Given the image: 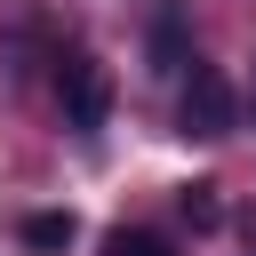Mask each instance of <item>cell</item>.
I'll return each instance as SVG.
<instances>
[{"instance_id":"1","label":"cell","mask_w":256,"mask_h":256,"mask_svg":"<svg viewBox=\"0 0 256 256\" xmlns=\"http://www.w3.org/2000/svg\"><path fill=\"white\" fill-rule=\"evenodd\" d=\"M56 112H64L72 136H96V128L112 120V72H104L88 48L56 56Z\"/></svg>"},{"instance_id":"2","label":"cell","mask_w":256,"mask_h":256,"mask_svg":"<svg viewBox=\"0 0 256 256\" xmlns=\"http://www.w3.org/2000/svg\"><path fill=\"white\" fill-rule=\"evenodd\" d=\"M232 120H240L232 80H224L216 64H192V80H184V96H176V128L200 136V144H216V136H232Z\"/></svg>"},{"instance_id":"3","label":"cell","mask_w":256,"mask_h":256,"mask_svg":"<svg viewBox=\"0 0 256 256\" xmlns=\"http://www.w3.org/2000/svg\"><path fill=\"white\" fill-rule=\"evenodd\" d=\"M144 56H152L160 80H176V72L192 64V8H184V0H160V8L144 16Z\"/></svg>"},{"instance_id":"4","label":"cell","mask_w":256,"mask_h":256,"mask_svg":"<svg viewBox=\"0 0 256 256\" xmlns=\"http://www.w3.org/2000/svg\"><path fill=\"white\" fill-rule=\"evenodd\" d=\"M16 240H24L32 256H64V248L80 240V216H72V208H32V216L16 224Z\"/></svg>"},{"instance_id":"5","label":"cell","mask_w":256,"mask_h":256,"mask_svg":"<svg viewBox=\"0 0 256 256\" xmlns=\"http://www.w3.org/2000/svg\"><path fill=\"white\" fill-rule=\"evenodd\" d=\"M104 256H176V240L152 232V224H112L104 232Z\"/></svg>"},{"instance_id":"6","label":"cell","mask_w":256,"mask_h":256,"mask_svg":"<svg viewBox=\"0 0 256 256\" xmlns=\"http://www.w3.org/2000/svg\"><path fill=\"white\" fill-rule=\"evenodd\" d=\"M176 200H184V216H192V232H208V224L224 216V208H216V184H184Z\"/></svg>"}]
</instances>
